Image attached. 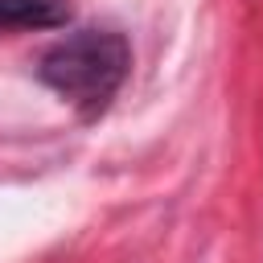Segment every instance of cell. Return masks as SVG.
Masks as SVG:
<instances>
[{
  "label": "cell",
  "mask_w": 263,
  "mask_h": 263,
  "mask_svg": "<svg viewBox=\"0 0 263 263\" xmlns=\"http://www.w3.org/2000/svg\"><path fill=\"white\" fill-rule=\"evenodd\" d=\"M132 66V49L127 37L115 29H82L62 37L58 45H49L41 53V82L53 86L62 99H70L86 119L107 111V103L115 99V90L123 86Z\"/></svg>",
  "instance_id": "1"
},
{
  "label": "cell",
  "mask_w": 263,
  "mask_h": 263,
  "mask_svg": "<svg viewBox=\"0 0 263 263\" xmlns=\"http://www.w3.org/2000/svg\"><path fill=\"white\" fill-rule=\"evenodd\" d=\"M66 21V0H0V29H58Z\"/></svg>",
  "instance_id": "2"
}]
</instances>
